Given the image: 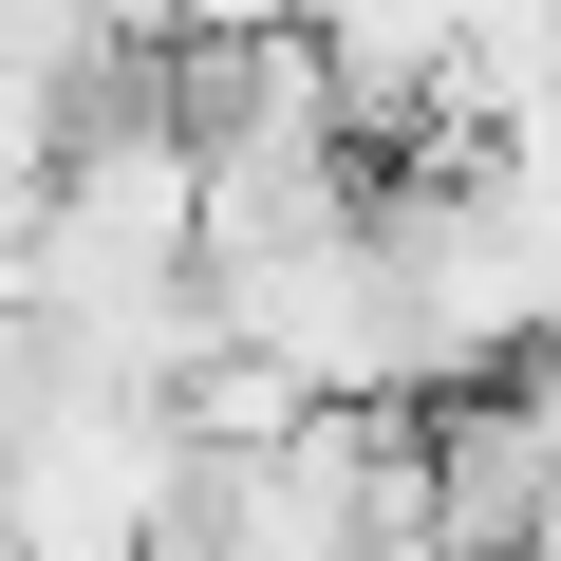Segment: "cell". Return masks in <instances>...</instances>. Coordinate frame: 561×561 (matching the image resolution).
<instances>
[{"instance_id":"obj_1","label":"cell","mask_w":561,"mask_h":561,"mask_svg":"<svg viewBox=\"0 0 561 561\" xmlns=\"http://www.w3.org/2000/svg\"><path fill=\"white\" fill-rule=\"evenodd\" d=\"M150 561H206V542H187V524H169V542H150Z\"/></svg>"}]
</instances>
